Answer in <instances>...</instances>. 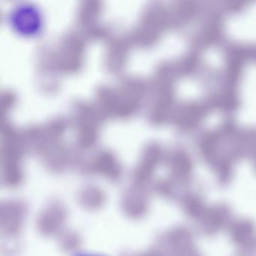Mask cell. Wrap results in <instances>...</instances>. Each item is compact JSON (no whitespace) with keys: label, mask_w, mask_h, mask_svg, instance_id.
Wrapping results in <instances>:
<instances>
[{"label":"cell","mask_w":256,"mask_h":256,"mask_svg":"<svg viewBox=\"0 0 256 256\" xmlns=\"http://www.w3.org/2000/svg\"><path fill=\"white\" fill-rule=\"evenodd\" d=\"M100 256V254H90V253H85V254H79V256Z\"/></svg>","instance_id":"obj_1"}]
</instances>
